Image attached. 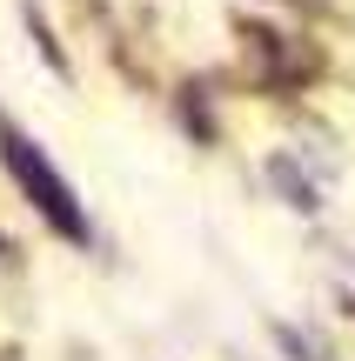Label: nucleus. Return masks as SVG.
<instances>
[{
    "label": "nucleus",
    "instance_id": "obj_2",
    "mask_svg": "<svg viewBox=\"0 0 355 361\" xmlns=\"http://www.w3.org/2000/svg\"><path fill=\"white\" fill-rule=\"evenodd\" d=\"M275 341H282V348H289L295 361H329V348H322V341H308V335H295V328H275Z\"/></svg>",
    "mask_w": 355,
    "mask_h": 361
},
{
    "label": "nucleus",
    "instance_id": "obj_3",
    "mask_svg": "<svg viewBox=\"0 0 355 361\" xmlns=\"http://www.w3.org/2000/svg\"><path fill=\"white\" fill-rule=\"evenodd\" d=\"M275 180L289 188V201H295V207H322V201H315V188H308V180H295V168H289V161H275Z\"/></svg>",
    "mask_w": 355,
    "mask_h": 361
},
{
    "label": "nucleus",
    "instance_id": "obj_1",
    "mask_svg": "<svg viewBox=\"0 0 355 361\" xmlns=\"http://www.w3.org/2000/svg\"><path fill=\"white\" fill-rule=\"evenodd\" d=\"M0 161H7V174L20 180V194L40 207V214L54 221V228L67 234V241H88V214L74 207V188H67L61 174L47 168V154H40L27 134H13V128H0Z\"/></svg>",
    "mask_w": 355,
    "mask_h": 361
}]
</instances>
